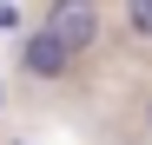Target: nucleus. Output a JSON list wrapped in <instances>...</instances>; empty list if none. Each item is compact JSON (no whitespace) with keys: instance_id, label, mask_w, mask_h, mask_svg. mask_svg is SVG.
<instances>
[{"instance_id":"nucleus-5","label":"nucleus","mask_w":152,"mask_h":145,"mask_svg":"<svg viewBox=\"0 0 152 145\" xmlns=\"http://www.w3.org/2000/svg\"><path fill=\"white\" fill-rule=\"evenodd\" d=\"M145 132H152V106H145Z\"/></svg>"},{"instance_id":"nucleus-3","label":"nucleus","mask_w":152,"mask_h":145,"mask_svg":"<svg viewBox=\"0 0 152 145\" xmlns=\"http://www.w3.org/2000/svg\"><path fill=\"white\" fill-rule=\"evenodd\" d=\"M126 27L139 40H152V0H126Z\"/></svg>"},{"instance_id":"nucleus-6","label":"nucleus","mask_w":152,"mask_h":145,"mask_svg":"<svg viewBox=\"0 0 152 145\" xmlns=\"http://www.w3.org/2000/svg\"><path fill=\"white\" fill-rule=\"evenodd\" d=\"M0 106H7V86H0Z\"/></svg>"},{"instance_id":"nucleus-4","label":"nucleus","mask_w":152,"mask_h":145,"mask_svg":"<svg viewBox=\"0 0 152 145\" xmlns=\"http://www.w3.org/2000/svg\"><path fill=\"white\" fill-rule=\"evenodd\" d=\"M0 33H13V7H0Z\"/></svg>"},{"instance_id":"nucleus-2","label":"nucleus","mask_w":152,"mask_h":145,"mask_svg":"<svg viewBox=\"0 0 152 145\" xmlns=\"http://www.w3.org/2000/svg\"><path fill=\"white\" fill-rule=\"evenodd\" d=\"M20 66H27L33 79H60V72L73 66V53H66L53 33H27V40H20Z\"/></svg>"},{"instance_id":"nucleus-1","label":"nucleus","mask_w":152,"mask_h":145,"mask_svg":"<svg viewBox=\"0 0 152 145\" xmlns=\"http://www.w3.org/2000/svg\"><path fill=\"white\" fill-rule=\"evenodd\" d=\"M40 33H53L66 53H93L99 46V0H53Z\"/></svg>"}]
</instances>
